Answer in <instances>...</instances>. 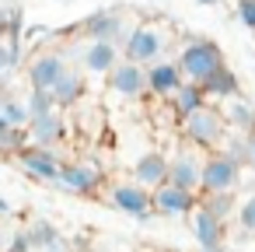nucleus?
Returning a JSON list of instances; mask_svg holds the SVG:
<instances>
[{
    "label": "nucleus",
    "mask_w": 255,
    "mask_h": 252,
    "mask_svg": "<svg viewBox=\"0 0 255 252\" xmlns=\"http://www.w3.org/2000/svg\"><path fill=\"white\" fill-rule=\"evenodd\" d=\"M227 63H224V53H220V46L217 42H210V39H189L182 49H178V70H182V77L185 81H192V84H206L217 70H224Z\"/></svg>",
    "instance_id": "1"
},
{
    "label": "nucleus",
    "mask_w": 255,
    "mask_h": 252,
    "mask_svg": "<svg viewBox=\"0 0 255 252\" xmlns=\"http://www.w3.org/2000/svg\"><path fill=\"white\" fill-rule=\"evenodd\" d=\"M182 133H185V140H192V147H199V151H220L224 140H227V119H224L220 109L203 105V109H196L192 116L182 119Z\"/></svg>",
    "instance_id": "2"
},
{
    "label": "nucleus",
    "mask_w": 255,
    "mask_h": 252,
    "mask_svg": "<svg viewBox=\"0 0 255 252\" xmlns=\"http://www.w3.org/2000/svg\"><path fill=\"white\" fill-rule=\"evenodd\" d=\"M164 49H168V35L161 28H154V25H140L123 39V56L129 63H140V67L157 63L164 56Z\"/></svg>",
    "instance_id": "3"
},
{
    "label": "nucleus",
    "mask_w": 255,
    "mask_h": 252,
    "mask_svg": "<svg viewBox=\"0 0 255 252\" xmlns=\"http://www.w3.org/2000/svg\"><path fill=\"white\" fill-rule=\"evenodd\" d=\"M203 168H206V154H199V147H182V151L171 158L168 182L178 186V189L199 193V189H203Z\"/></svg>",
    "instance_id": "4"
},
{
    "label": "nucleus",
    "mask_w": 255,
    "mask_h": 252,
    "mask_svg": "<svg viewBox=\"0 0 255 252\" xmlns=\"http://www.w3.org/2000/svg\"><path fill=\"white\" fill-rule=\"evenodd\" d=\"M238 179H241V165L231 161L224 151H210V154H206L203 189H199V193H234Z\"/></svg>",
    "instance_id": "5"
},
{
    "label": "nucleus",
    "mask_w": 255,
    "mask_h": 252,
    "mask_svg": "<svg viewBox=\"0 0 255 252\" xmlns=\"http://www.w3.org/2000/svg\"><path fill=\"white\" fill-rule=\"evenodd\" d=\"M109 203L129 217H150L154 214V193L136 182H119L109 189Z\"/></svg>",
    "instance_id": "6"
},
{
    "label": "nucleus",
    "mask_w": 255,
    "mask_h": 252,
    "mask_svg": "<svg viewBox=\"0 0 255 252\" xmlns=\"http://www.w3.org/2000/svg\"><path fill=\"white\" fill-rule=\"evenodd\" d=\"M109 88L123 98H143L150 95V84H147V67L140 63H129V60H119L116 70L109 74Z\"/></svg>",
    "instance_id": "7"
},
{
    "label": "nucleus",
    "mask_w": 255,
    "mask_h": 252,
    "mask_svg": "<svg viewBox=\"0 0 255 252\" xmlns=\"http://www.w3.org/2000/svg\"><path fill=\"white\" fill-rule=\"evenodd\" d=\"M70 67H67V60L60 56V53H42L32 67H28V81H32V91H46V95H53V88L63 81V74H67Z\"/></svg>",
    "instance_id": "8"
},
{
    "label": "nucleus",
    "mask_w": 255,
    "mask_h": 252,
    "mask_svg": "<svg viewBox=\"0 0 255 252\" xmlns=\"http://www.w3.org/2000/svg\"><path fill=\"white\" fill-rule=\"evenodd\" d=\"M189 228H192V238H196V245H199V249H217V245H224L227 224H224L217 214H210L203 203L189 214Z\"/></svg>",
    "instance_id": "9"
},
{
    "label": "nucleus",
    "mask_w": 255,
    "mask_h": 252,
    "mask_svg": "<svg viewBox=\"0 0 255 252\" xmlns=\"http://www.w3.org/2000/svg\"><path fill=\"white\" fill-rule=\"evenodd\" d=\"M21 168H25L32 179H42V182H60L63 161L53 154V147H25V151H21Z\"/></svg>",
    "instance_id": "10"
},
{
    "label": "nucleus",
    "mask_w": 255,
    "mask_h": 252,
    "mask_svg": "<svg viewBox=\"0 0 255 252\" xmlns=\"http://www.w3.org/2000/svg\"><path fill=\"white\" fill-rule=\"evenodd\" d=\"M60 186L70 189V193L88 196V193H95V189L102 186V168H98L95 161H70V165H63V172H60Z\"/></svg>",
    "instance_id": "11"
},
{
    "label": "nucleus",
    "mask_w": 255,
    "mask_h": 252,
    "mask_svg": "<svg viewBox=\"0 0 255 252\" xmlns=\"http://www.w3.org/2000/svg\"><path fill=\"white\" fill-rule=\"evenodd\" d=\"M196 207H199L196 203V193H189V189H178L171 182H164V186L154 189V210L164 214V217H185Z\"/></svg>",
    "instance_id": "12"
},
{
    "label": "nucleus",
    "mask_w": 255,
    "mask_h": 252,
    "mask_svg": "<svg viewBox=\"0 0 255 252\" xmlns=\"http://www.w3.org/2000/svg\"><path fill=\"white\" fill-rule=\"evenodd\" d=\"M147 84H150V95L171 102V95L185 84V77L178 70V60H157V63H150L147 67Z\"/></svg>",
    "instance_id": "13"
},
{
    "label": "nucleus",
    "mask_w": 255,
    "mask_h": 252,
    "mask_svg": "<svg viewBox=\"0 0 255 252\" xmlns=\"http://www.w3.org/2000/svg\"><path fill=\"white\" fill-rule=\"evenodd\" d=\"M168 168H171V158H164V154H157V151H147V154L136 158V165H133V182L154 193L157 186L168 182Z\"/></svg>",
    "instance_id": "14"
},
{
    "label": "nucleus",
    "mask_w": 255,
    "mask_h": 252,
    "mask_svg": "<svg viewBox=\"0 0 255 252\" xmlns=\"http://www.w3.org/2000/svg\"><path fill=\"white\" fill-rule=\"evenodd\" d=\"M28 137L35 140V147H53L56 140H63V116H60V109H49V112L32 116Z\"/></svg>",
    "instance_id": "15"
},
{
    "label": "nucleus",
    "mask_w": 255,
    "mask_h": 252,
    "mask_svg": "<svg viewBox=\"0 0 255 252\" xmlns=\"http://www.w3.org/2000/svg\"><path fill=\"white\" fill-rule=\"evenodd\" d=\"M81 63H84V70H91V74H112L116 70V63H119V46H112V42H88L84 46V53H81Z\"/></svg>",
    "instance_id": "16"
},
{
    "label": "nucleus",
    "mask_w": 255,
    "mask_h": 252,
    "mask_svg": "<svg viewBox=\"0 0 255 252\" xmlns=\"http://www.w3.org/2000/svg\"><path fill=\"white\" fill-rule=\"evenodd\" d=\"M203 105H210L206 102V91H203V84H192V81H185L175 95H171V109H175V116L178 119H185V116H192L196 109H203Z\"/></svg>",
    "instance_id": "17"
},
{
    "label": "nucleus",
    "mask_w": 255,
    "mask_h": 252,
    "mask_svg": "<svg viewBox=\"0 0 255 252\" xmlns=\"http://www.w3.org/2000/svg\"><path fill=\"white\" fill-rule=\"evenodd\" d=\"M203 91H206V102H231V98L241 95V84H238V77L224 67V70H217V74L203 84Z\"/></svg>",
    "instance_id": "18"
},
{
    "label": "nucleus",
    "mask_w": 255,
    "mask_h": 252,
    "mask_svg": "<svg viewBox=\"0 0 255 252\" xmlns=\"http://www.w3.org/2000/svg\"><path fill=\"white\" fill-rule=\"evenodd\" d=\"M88 32H91V39L95 42H119V35H123V18L116 14V11H102V14H95L91 21H88Z\"/></svg>",
    "instance_id": "19"
},
{
    "label": "nucleus",
    "mask_w": 255,
    "mask_h": 252,
    "mask_svg": "<svg viewBox=\"0 0 255 252\" xmlns=\"http://www.w3.org/2000/svg\"><path fill=\"white\" fill-rule=\"evenodd\" d=\"M224 119H227V126H231V130H238V133H252V130H255V105H252V102H245V98L238 95V98H231V102H227Z\"/></svg>",
    "instance_id": "20"
},
{
    "label": "nucleus",
    "mask_w": 255,
    "mask_h": 252,
    "mask_svg": "<svg viewBox=\"0 0 255 252\" xmlns=\"http://www.w3.org/2000/svg\"><path fill=\"white\" fill-rule=\"evenodd\" d=\"M81 95H84V81H81V74H74V70H67V74H63V81L53 88V102H56V109L74 105Z\"/></svg>",
    "instance_id": "21"
},
{
    "label": "nucleus",
    "mask_w": 255,
    "mask_h": 252,
    "mask_svg": "<svg viewBox=\"0 0 255 252\" xmlns=\"http://www.w3.org/2000/svg\"><path fill=\"white\" fill-rule=\"evenodd\" d=\"M0 116L11 130H25L32 123V112H28V102H18V98H4L0 102Z\"/></svg>",
    "instance_id": "22"
},
{
    "label": "nucleus",
    "mask_w": 255,
    "mask_h": 252,
    "mask_svg": "<svg viewBox=\"0 0 255 252\" xmlns=\"http://www.w3.org/2000/svg\"><path fill=\"white\" fill-rule=\"evenodd\" d=\"M203 207H206L210 214H217L220 221H227V217L238 210V196H234V193H206V196H203Z\"/></svg>",
    "instance_id": "23"
},
{
    "label": "nucleus",
    "mask_w": 255,
    "mask_h": 252,
    "mask_svg": "<svg viewBox=\"0 0 255 252\" xmlns=\"http://www.w3.org/2000/svg\"><path fill=\"white\" fill-rule=\"evenodd\" d=\"M18 60V42H14V28H4L0 25V70L14 67Z\"/></svg>",
    "instance_id": "24"
},
{
    "label": "nucleus",
    "mask_w": 255,
    "mask_h": 252,
    "mask_svg": "<svg viewBox=\"0 0 255 252\" xmlns=\"http://www.w3.org/2000/svg\"><path fill=\"white\" fill-rule=\"evenodd\" d=\"M238 221H241L245 231H255V193L238 203Z\"/></svg>",
    "instance_id": "25"
},
{
    "label": "nucleus",
    "mask_w": 255,
    "mask_h": 252,
    "mask_svg": "<svg viewBox=\"0 0 255 252\" xmlns=\"http://www.w3.org/2000/svg\"><path fill=\"white\" fill-rule=\"evenodd\" d=\"M238 21L245 25V28H252L255 32V0H238Z\"/></svg>",
    "instance_id": "26"
},
{
    "label": "nucleus",
    "mask_w": 255,
    "mask_h": 252,
    "mask_svg": "<svg viewBox=\"0 0 255 252\" xmlns=\"http://www.w3.org/2000/svg\"><path fill=\"white\" fill-rule=\"evenodd\" d=\"M245 168H252V172H255V130L248 133V161H245Z\"/></svg>",
    "instance_id": "27"
},
{
    "label": "nucleus",
    "mask_w": 255,
    "mask_h": 252,
    "mask_svg": "<svg viewBox=\"0 0 255 252\" xmlns=\"http://www.w3.org/2000/svg\"><path fill=\"white\" fill-rule=\"evenodd\" d=\"M199 252H227L224 245H217V249H199Z\"/></svg>",
    "instance_id": "28"
},
{
    "label": "nucleus",
    "mask_w": 255,
    "mask_h": 252,
    "mask_svg": "<svg viewBox=\"0 0 255 252\" xmlns=\"http://www.w3.org/2000/svg\"><path fill=\"white\" fill-rule=\"evenodd\" d=\"M199 4H220V0H199Z\"/></svg>",
    "instance_id": "29"
},
{
    "label": "nucleus",
    "mask_w": 255,
    "mask_h": 252,
    "mask_svg": "<svg viewBox=\"0 0 255 252\" xmlns=\"http://www.w3.org/2000/svg\"><path fill=\"white\" fill-rule=\"evenodd\" d=\"M0 102H4V98H0Z\"/></svg>",
    "instance_id": "30"
}]
</instances>
